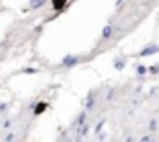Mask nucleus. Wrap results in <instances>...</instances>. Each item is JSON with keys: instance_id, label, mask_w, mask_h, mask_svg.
<instances>
[{"instance_id": "2", "label": "nucleus", "mask_w": 159, "mask_h": 142, "mask_svg": "<svg viewBox=\"0 0 159 142\" xmlns=\"http://www.w3.org/2000/svg\"><path fill=\"white\" fill-rule=\"evenodd\" d=\"M44 109H46V104H39V105L35 107V114H41Z\"/></svg>"}, {"instance_id": "1", "label": "nucleus", "mask_w": 159, "mask_h": 142, "mask_svg": "<svg viewBox=\"0 0 159 142\" xmlns=\"http://www.w3.org/2000/svg\"><path fill=\"white\" fill-rule=\"evenodd\" d=\"M65 4H67V0H52V6H54L56 9H61Z\"/></svg>"}]
</instances>
